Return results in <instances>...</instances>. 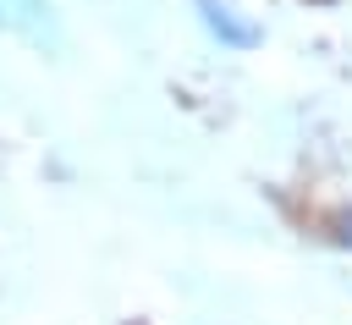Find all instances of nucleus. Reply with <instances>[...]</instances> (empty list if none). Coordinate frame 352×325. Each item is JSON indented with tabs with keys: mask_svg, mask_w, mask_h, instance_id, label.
<instances>
[{
	"mask_svg": "<svg viewBox=\"0 0 352 325\" xmlns=\"http://www.w3.org/2000/svg\"><path fill=\"white\" fill-rule=\"evenodd\" d=\"M192 6H198L204 28H209L220 44H231V50H253V44H258V28H253V22H242L226 0H192Z\"/></svg>",
	"mask_w": 352,
	"mask_h": 325,
	"instance_id": "f257e3e1",
	"label": "nucleus"
},
{
	"mask_svg": "<svg viewBox=\"0 0 352 325\" xmlns=\"http://www.w3.org/2000/svg\"><path fill=\"white\" fill-rule=\"evenodd\" d=\"M336 237L352 248V209H341V215H336Z\"/></svg>",
	"mask_w": 352,
	"mask_h": 325,
	"instance_id": "f03ea898",
	"label": "nucleus"
}]
</instances>
